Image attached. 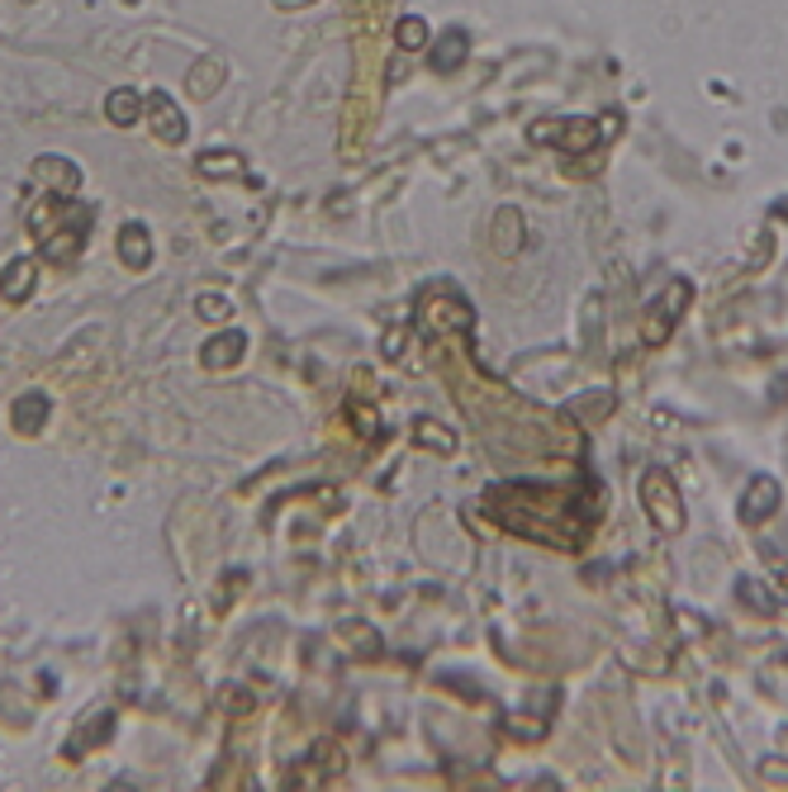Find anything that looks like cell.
Here are the masks:
<instances>
[{
    "instance_id": "cell-15",
    "label": "cell",
    "mask_w": 788,
    "mask_h": 792,
    "mask_svg": "<svg viewBox=\"0 0 788 792\" xmlns=\"http://www.w3.org/2000/svg\"><path fill=\"white\" fill-rule=\"evenodd\" d=\"M490 243L499 257H518L523 251V214L513 210V204H503V210H494V224H490Z\"/></svg>"
},
{
    "instance_id": "cell-16",
    "label": "cell",
    "mask_w": 788,
    "mask_h": 792,
    "mask_svg": "<svg viewBox=\"0 0 788 792\" xmlns=\"http://www.w3.org/2000/svg\"><path fill=\"white\" fill-rule=\"evenodd\" d=\"M143 109L148 105H143V95H138L134 86H115L105 95V119L115 124V129H134V124L143 119Z\"/></svg>"
},
{
    "instance_id": "cell-2",
    "label": "cell",
    "mask_w": 788,
    "mask_h": 792,
    "mask_svg": "<svg viewBox=\"0 0 788 792\" xmlns=\"http://www.w3.org/2000/svg\"><path fill=\"white\" fill-rule=\"evenodd\" d=\"M476 328V313L451 285H433L418 295V332L423 338H447V332H466Z\"/></svg>"
},
{
    "instance_id": "cell-18",
    "label": "cell",
    "mask_w": 788,
    "mask_h": 792,
    "mask_svg": "<svg viewBox=\"0 0 788 792\" xmlns=\"http://www.w3.org/2000/svg\"><path fill=\"white\" fill-rule=\"evenodd\" d=\"M195 171H200L204 181H238L247 167H243L238 152H224V148H219V152H204L200 162H195Z\"/></svg>"
},
{
    "instance_id": "cell-12",
    "label": "cell",
    "mask_w": 788,
    "mask_h": 792,
    "mask_svg": "<svg viewBox=\"0 0 788 792\" xmlns=\"http://www.w3.org/2000/svg\"><path fill=\"white\" fill-rule=\"evenodd\" d=\"M34 285H39V261L14 257V261H6V271H0V299H6V304H24V299L34 295Z\"/></svg>"
},
{
    "instance_id": "cell-6",
    "label": "cell",
    "mask_w": 788,
    "mask_h": 792,
    "mask_svg": "<svg viewBox=\"0 0 788 792\" xmlns=\"http://www.w3.org/2000/svg\"><path fill=\"white\" fill-rule=\"evenodd\" d=\"M143 105H148V124H152V138L157 142H167V148H181L185 142V115H181V105L171 100L167 90H148L143 95Z\"/></svg>"
},
{
    "instance_id": "cell-17",
    "label": "cell",
    "mask_w": 788,
    "mask_h": 792,
    "mask_svg": "<svg viewBox=\"0 0 788 792\" xmlns=\"http://www.w3.org/2000/svg\"><path fill=\"white\" fill-rule=\"evenodd\" d=\"M219 86H224V62L219 57H204V62H195V67L185 72V90H191L195 100H214Z\"/></svg>"
},
{
    "instance_id": "cell-14",
    "label": "cell",
    "mask_w": 788,
    "mask_h": 792,
    "mask_svg": "<svg viewBox=\"0 0 788 792\" xmlns=\"http://www.w3.org/2000/svg\"><path fill=\"white\" fill-rule=\"evenodd\" d=\"M470 57V39H466V29H447L443 39L433 43V72L437 76H456L461 72V62Z\"/></svg>"
},
{
    "instance_id": "cell-13",
    "label": "cell",
    "mask_w": 788,
    "mask_h": 792,
    "mask_svg": "<svg viewBox=\"0 0 788 792\" xmlns=\"http://www.w3.org/2000/svg\"><path fill=\"white\" fill-rule=\"evenodd\" d=\"M119 261L129 266V271H148V266H152V233H148V224L129 218V224L119 228Z\"/></svg>"
},
{
    "instance_id": "cell-11",
    "label": "cell",
    "mask_w": 788,
    "mask_h": 792,
    "mask_svg": "<svg viewBox=\"0 0 788 792\" xmlns=\"http://www.w3.org/2000/svg\"><path fill=\"white\" fill-rule=\"evenodd\" d=\"M49 418H53V399L43 389H24L20 399L10 404V422H14V432H24V437L43 432V422Z\"/></svg>"
},
{
    "instance_id": "cell-3",
    "label": "cell",
    "mask_w": 788,
    "mask_h": 792,
    "mask_svg": "<svg viewBox=\"0 0 788 792\" xmlns=\"http://www.w3.org/2000/svg\"><path fill=\"white\" fill-rule=\"evenodd\" d=\"M641 509H646V517H651L665 536H680L684 522H689L684 503H680V489H674V480L660 465H651V470L641 474Z\"/></svg>"
},
{
    "instance_id": "cell-19",
    "label": "cell",
    "mask_w": 788,
    "mask_h": 792,
    "mask_svg": "<svg viewBox=\"0 0 788 792\" xmlns=\"http://www.w3.org/2000/svg\"><path fill=\"white\" fill-rule=\"evenodd\" d=\"M736 598H741V603H746L750 612H760V617H775V612H779V598L769 593L760 579H750V575L736 579Z\"/></svg>"
},
{
    "instance_id": "cell-4",
    "label": "cell",
    "mask_w": 788,
    "mask_h": 792,
    "mask_svg": "<svg viewBox=\"0 0 788 792\" xmlns=\"http://www.w3.org/2000/svg\"><path fill=\"white\" fill-rule=\"evenodd\" d=\"M689 299H693V285L684 280V276H674L670 285H665V295H656L651 304H646V313H641V342L646 346H660L674 332V323L684 319V309H689Z\"/></svg>"
},
{
    "instance_id": "cell-10",
    "label": "cell",
    "mask_w": 788,
    "mask_h": 792,
    "mask_svg": "<svg viewBox=\"0 0 788 792\" xmlns=\"http://www.w3.org/2000/svg\"><path fill=\"white\" fill-rule=\"evenodd\" d=\"M115 736V711L109 707H96V711H86L82 721H76V736L62 746V754L67 759H82L86 750H96V746H105V740Z\"/></svg>"
},
{
    "instance_id": "cell-26",
    "label": "cell",
    "mask_w": 788,
    "mask_h": 792,
    "mask_svg": "<svg viewBox=\"0 0 788 792\" xmlns=\"http://www.w3.org/2000/svg\"><path fill=\"white\" fill-rule=\"evenodd\" d=\"M503 731H509V736H518V740H542V731H546V726L528 721V717H503Z\"/></svg>"
},
{
    "instance_id": "cell-24",
    "label": "cell",
    "mask_w": 788,
    "mask_h": 792,
    "mask_svg": "<svg viewBox=\"0 0 788 792\" xmlns=\"http://www.w3.org/2000/svg\"><path fill=\"white\" fill-rule=\"evenodd\" d=\"M338 631H342V636L352 641V645H356V641L366 645V651H361V655H366V660H375V655H381V636H375V631H371L366 622H342Z\"/></svg>"
},
{
    "instance_id": "cell-9",
    "label": "cell",
    "mask_w": 788,
    "mask_h": 792,
    "mask_svg": "<svg viewBox=\"0 0 788 792\" xmlns=\"http://www.w3.org/2000/svg\"><path fill=\"white\" fill-rule=\"evenodd\" d=\"M779 499H784V489L769 480V474H755V480L746 484V499H741V522H746V527H760L765 517H775L779 513Z\"/></svg>"
},
{
    "instance_id": "cell-1",
    "label": "cell",
    "mask_w": 788,
    "mask_h": 792,
    "mask_svg": "<svg viewBox=\"0 0 788 792\" xmlns=\"http://www.w3.org/2000/svg\"><path fill=\"white\" fill-rule=\"evenodd\" d=\"M24 224H29V233H34V243H39V257L67 271V266L82 261V251H86V243H90L96 210H90V204H82V200L39 195L34 204H29Z\"/></svg>"
},
{
    "instance_id": "cell-7",
    "label": "cell",
    "mask_w": 788,
    "mask_h": 792,
    "mask_svg": "<svg viewBox=\"0 0 788 792\" xmlns=\"http://www.w3.org/2000/svg\"><path fill=\"white\" fill-rule=\"evenodd\" d=\"M34 181L49 190L57 200H76V190H82V167L72 162V157H39L34 162Z\"/></svg>"
},
{
    "instance_id": "cell-20",
    "label": "cell",
    "mask_w": 788,
    "mask_h": 792,
    "mask_svg": "<svg viewBox=\"0 0 788 792\" xmlns=\"http://www.w3.org/2000/svg\"><path fill=\"white\" fill-rule=\"evenodd\" d=\"M613 408H618V394L604 389V394H589V399H575L571 408H565V414H571V418H585V422H604Z\"/></svg>"
},
{
    "instance_id": "cell-23",
    "label": "cell",
    "mask_w": 788,
    "mask_h": 792,
    "mask_svg": "<svg viewBox=\"0 0 788 792\" xmlns=\"http://www.w3.org/2000/svg\"><path fill=\"white\" fill-rule=\"evenodd\" d=\"M195 313H200V319H210V323H228L233 304H228L224 295H195Z\"/></svg>"
},
{
    "instance_id": "cell-27",
    "label": "cell",
    "mask_w": 788,
    "mask_h": 792,
    "mask_svg": "<svg viewBox=\"0 0 788 792\" xmlns=\"http://www.w3.org/2000/svg\"><path fill=\"white\" fill-rule=\"evenodd\" d=\"M404 342H408V328H394V332H385V346H381V352L394 361V356H404Z\"/></svg>"
},
{
    "instance_id": "cell-28",
    "label": "cell",
    "mask_w": 788,
    "mask_h": 792,
    "mask_svg": "<svg viewBox=\"0 0 788 792\" xmlns=\"http://www.w3.org/2000/svg\"><path fill=\"white\" fill-rule=\"evenodd\" d=\"M276 10H309V6H319V0H271Z\"/></svg>"
},
{
    "instance_id": "cell-25",
    "label": "cell",
    "mask_w": 788,
    "mask_h": 792,
    "mask_svg": "<svg viewBox=\"0 0 788 792\" xmlns=\"http://www.w3.org/2000/svg\"><path fill=\"white\" fill-rule=\"evenodd\" d=\"M238 589H247V575H243V569H228L224 589H214V608L228 612V603H233V593H238Z\"/></svg>"
},
{
    "instance_id": "cell-8",
    "label": "cell",
    "mask_w": 788,
    "mask_h": 792,
    "mask_svg": "<svg viewBox=\"0 0 788 792\" xmlns=\"http://www.w3.org/2000/svg\"><path fill=\"white\" fill-rule=\"evenodd\" d=\"M243 356H247V332L243 328H224V332H214V338L200 346V366L204 371H233Z\"/></svg>"
},
{
    "instance_id": "cell-22",
    "label": "cell",
    "mask_w": 788,
    "mask_h": 792,
    "mask_svg": "<svg viewBox=\"0 0 788 792\" xmlns=\"http://www.w3.org/2000/svg\"><path fill=\"white\" fill-rule=\"evenodd\" d=\"M394 43H400L404 53H418V47H428V24H423L418 14H404V20L394 24Z\"/></svg>"
},
{
    "instance_id": "cell-21",
    "label": "cell",
    "mask_w": 788,
    "mask_h": 792,
    "mask_svg": "<svg viewBox=\"0 0 788 792\" xmlns=\"http://www.w3.org/2000/svg\"><path fill=\"white\" fill-rule=\"evenodd\" d=\"M414 441H418V447H433L437 456H451V451H456V437L447 432V427L428 422V418H418V422H414Z\"/></svg>"
},
{
    "instance_id": "cell-5",
    "label": "cell",
    "mask_w": 788,
    "mask_h": 792,
    "mask_svg": "<svg viewBox=\"0 0 788 792\" xmlns=\"http://www.w3.org/2000/svg\"><path fill=\"white\" fill-rule=\"evenodd\" d=\"M528 138L579 157V152H589L594 142H598V124H594V119H546V124H532Z\"/></svg>"
}]
</instances>
